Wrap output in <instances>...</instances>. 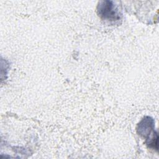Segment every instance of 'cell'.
Listing matches in <instances>:
<instances>
[{
    "mask_svg": "<svg viewBox=\"0 0 159 159\" xmlns=\"http://www.w3.org/2000/svg\"><path fill=\"white\" fill-rule=\"evenodd\" d=\"M139 135L145 139V143L150 148L158 150V134L154 129V120L148 116L143 117L137 127Z\"/></svg>",
    "mask_w": 159,
    "mask_h": 159,
    "instance_id": "obj_1",
    "label": "cell"
},
{
    "mask_svg": "<svg viewBox=\"0 0 159 159\" xmlns=\"http://www.w3.org/2000/svg\"><path fill=\"white\" fill-rule=\"evenodd\" d=\"M98 14L103 20L116 22L120 20L122 13L112 1H100L97 7Z\"/></svg>",
    "mask_w": 159,
    "mask_h": 159,
    "instance_id": "obj_2",
    "label": "cell"
}]
</instances>
